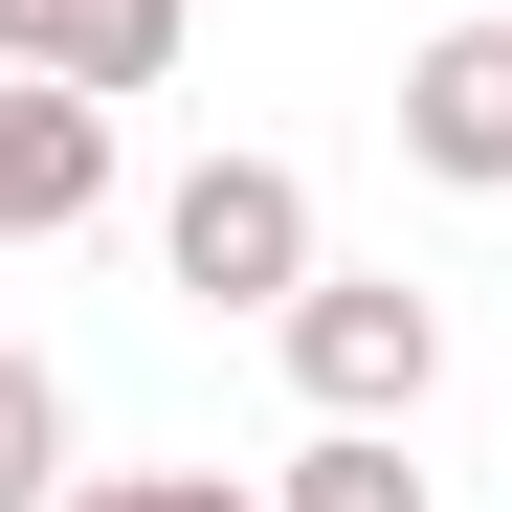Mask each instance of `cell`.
Returning <instances> with one entry per match:
<instances>
[{"label":"cell","instance_id":"obj_8","mask_svg":"<svg viewBox=\"0 0 512 512\" xmlns=\"http://www.w3.org/2000/svg\"><path fill=\"white\" fill-rule=\"evenodd\" d=\"M45 512H268V490H223V468H67Z\"/></svg>","mask_w":512,"mask_h":512},{"label":"cell","instance_id":"obj_3","mask_svg":"<svg viewBox=\"0 0 512 512\" xmlns=\"http://www.w3.org/2000/svg\"><path fill=\"white\" fill-rule=\"evenodd\" d=\"M401 156H423V179H468V201H512V0L401 45Z\"/></svg>","mask_w":512,"mask_h":512},{"label":"cell","instance_id":"obj_6","mask_svg":"<svg viewBox=\"0 0 512 512\" xmlns=\"http://www.w3.org/2000/svg\"><path fill=\"white\" fill-rule=\"evenodd\" d=\"M268 512H423V468H401V423H312Z\"/></svg>","mask_w":512,"mask_h":512},{"label":"cell","instance_id":"obj_1","mask_svg":"<svg viewBox=\"0 0 512 512\" xmlns=\"http://www.w3.org/2000/svg\"><path fill=\"white\" fill-rule=\"evenodd\" d=\"M268 334H290V401L312 423H423V401H446V312H423L401 268H312Z\"/></svg>","mask_w":512,"mask_h":512},{"label":"cell","instance_id":"obj_7","mask_svg":"<svg viewBox=\"0 0 512 512\" xmlns=\"http://www.w3.org/2000/svg\"><path fill=\"white\" fill-rule=\"evenodd\" d=\"M67 468H90V446H67V379H45V357H0V512H45Z\"/></svg>","mask_w":512,"mask_h":512},{"label":"cell","instance_id":"obj_5","mask_svg":"<svg viewBox=\"0 0 512 512\" xmlns=\"http://www.w3.org/2000/svg\"><path fill=\"white\" fill-rule=\"evenodd\" d=\"M67 223H112V112L0 67V245H67Z\"/></svg>","mask_w":512,"mask_h":512},{"label":"cell","instance_id":"obj_2","mask_svg":"<svg viewBox=\"0 0 512 512\" xmlns=\"http://www.w3.org/2000/svg\"><path fill=\"white\" fill-rule=\"evenodd\" d=\"M156 268H179L201 312H290L334 268V245H312V179H290V156H201V179L156 201Z\"/></svg>","mask_w":512,"mask_h":512},{"label":"cell","instance_id":"obj_4","mask_svg":"<svg viewBox=\"0 0 512 512\" xmlns=\"http://www.w3.org/2000/svg\"><path fill=\"white\" fill-rule=\"evenodd\" d=\"M179 45H201V0H0V67H45V90H90V112L179 90Z\"/></svg>","mask_w":512,"mask_h":512}]
</instances>
